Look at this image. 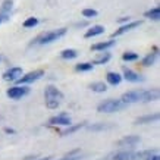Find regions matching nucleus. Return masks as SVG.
<instances>
[{
  "mask_svg": "<svg viewBox=\"0 0 160 160\" xmlns=\"http://www.w3.org/2000/svg\"><path fill=\"white\" fill-rule=\"evenodd\" d=\"M159 100V90L154 88V90H144V98L142 102H156Z\"/></svg>",
  "mask_w": 160,
  "mask_h": 160,
  "instance_id": "obj_16",
  "label": "nucleus"
},
{
  "mask_svg": "<svg viewBox=\"0 0 160 160\" xmlns=\"http://www.w3.org/2000/svg\"><path fill=\"white\" fill-rule=\"evenodd\" d=\"M110 58H112L110 53H106V52H104V53H102L98 58L94 59V60L91 62V65L92 66H94V65H104V63H107L109 60H110Z\"/></svg>",
  "mask_w": 160,
  "mask_h": 160,
  "instance_id": "obj_17",
  "label": "nucleus"
},
{
  "mask_svg": "<svg viewBox=\"0 0 160 160\" xmlns=\"http://www.w3.org/2000/svg\"><path fill=\"white\" fill-rule=\"evenodd\" d=\"M81 156H65L63 159H59V160H79Z\"/></svg>",
  "mask_w": 160,
  "mask_h": 160,
  "instance_id": "obj_30",
  "label": "nucleus"
},
{
  "mask_svg": "<svg viewBox=\"0 0 160 160\" xmlns=\"http://www.w3.org/2000/svg\"><path fill=\"white\" fill-rule=\"evenodd\" d=\"M49 123L50 125H63V126L72 125V123H71V118H69L66 113H60V115H58V116L50 118Z\"/></svg>",
  "mask_w": 160,
  "mask_h": 160,
  "instance_id": "obj_9",
  "label": "nucleus"
},
{
  "mask_svg": "<svg viewBox=\"0 0 160 160\" xmlns=\"http://www.w3.org/2000/svg\"><path fill=\"white\" fill-rule=\"evenodd\" d=\"M126 104L125 103H122L121 100H115V98H109L106 102H103L102 104H98L97 110L100 113H113V112H118L123 109Z\"/></svg>",
  "mask_w": 160,
  "mask_h": 160,
  "instance_id": "obj_3",
  "label": "nucleus"
},
{
  "mask_svg": "<svg viewBox=\"0 0 160 160\" xmlns=\"http://www.w3.org/2000/svg\"><path fill=\"white\" fill-rule=\"evenodd\" d=\"M159 121V113H153V115H146V116H141L138 119H135L137 125H144V123H151V122H157Z\"/></svg>",
  "mask_w": 160,
  "mask_h": 160,
  "instance_id": "obj_13",
  "label": "nucleus"
},
{
  "mask_svg": "<svg viewBox=\"0 0 160 160\" xmlns=\"http://www.w3.org/2000/svg\"><path fill=\"white\" fill-rule=\"evenodd\" d=\"M138 142H140V137L128 135V137H123V138L118 142V146H121V147H134V146H137Z\"/></svg>",
  "mask_w": 160,
  "mask_h": 160,
  "instance_id": "obj_10",
  "label": "nucleus"
},
{
  "mask_svg": "<svg viewBox=\"0 0 160 160\" xmlns=\"http://www.w3.org/2000/svg\"><path fill=\"white\" fill-rule=\"evenodd\" d=\"M65 34H66V28L46 31V32H43V34H40L38 37H35L31 44H50V43H53V41H58L59 38H62Z\"/></svg>",
  "mask_w": 160,
  "mask_h": 160,
  "instance_id": "obj_2",
  "label": "nucleus"
},
{
  "mask_svg": "<svg viewBox=\"0 0 160 160\" xmlns=\"http://www.w3.org/2000/svg\"><path fill=\"white\" fill-rule=\"evenodd\" d=\"M82 16H84V18H96V16H97V10H94V9H84L82 10Z\"/></svg>",
  "mask_w": 160,
  "mask_h": 160,
  "instance_id": "obj_28",
  "label": "nucleus"
},
{
  "mask_svg": "<svg viewBox=\"0 0 160 160\" xmlns=\"http://www.w3.org/2000/svg\"><path fill=\"white\" fill-rule=\"evenodd\" d=\"M122 78H125L126 81H129V82H140V81H142V78H141L138 73L131 71V69H128V68H123V75H122Z\"/></svg>",
  "mask_w": 160,
  "mask_h": 160,
  "instance_id": "obj_11",
  "label": "nucleus"
},
{
  "mask_svg": "<svg viewBox=\"0 0 160 160\" xmlns=\"http://www.w3.org/2000/svg\"><path fill=\"white\" fill-rule=\"evenodd\" d=\"M37 24H38V19L34 18V16H31V18H27L24 21V28H34Z\"/></svg>",
  "mask_w": 160,
  "mask_h": 160,
  "instance_id": "obj_26",
  "label": "nucleus"
},
{
  "mask_svg": "<svg viewBox=\"0 0 160 160\" xmlns=\"http://www.w3.org/2000/svg\"><path fill=\"white\" fill-rule=\"evenodd\" d=\"M113 46H115V41H113V40H109V41H102V43L92 44L91 50H94V52H104V50L110 49Z\"/></svg>",
  "mask_w": 160,
  "mask_h": 160,
  "instance_id": "obj_14",
  "label": "nucleus"
},
{
  "mask_svg": "<svg viewBox=\"0 0 160 160\" xmlns=\"http://www.w3.org/2000/svg\"><path fill=\"white\" fill-rule=\"evenodd\" d=\"M103 32H104V27H103V25H94V27H91L90 29H87V31H85L84 37H85V38H91V37L102 35Z\"/></svg>",
  "mask_w": 160,
  "mask_h": 160,
  "instance_id": "obj_12",
  "label": "nucleus"
},
{
  "mask_svg": "<svg viewBox=\"0 0 160 160\" xmlns=\"http://www.w3.org/2000/svg\"><path fill=\"white\" fill-rule=\"evenodd\" d=\"M142 24L141 21H129L128 24H125V25H122L119 29H116L113 34H112V37L115 38V37H119V35H122V34H125V32H129V31H132V29H135V28H138L140 25Z\"/></svg>",
  "mask_w": 160,
  "mask_h": 160,
  "instance_id": "obj_8",
  "label": "nucleus"
},
{
  "mask_svg": "<svg viewBox=\"0 0 160 160\" xmlns=\"http://www.w3.org/2000/svg\"><path fill=\"white\" fill-rule=\"evenodd\" d=\"M27 94H29V88L25 85H15V87L8 88V91H6V96L12 100H19V98L25 97Z\"/></svg>",
  "mask_w": 160,
  "mask_h": 160,
  "instance_id": "obj_4",
  "label": "nucleus"
},
{
  "mask_svg": "<svg viewBox=\"0 0 160 160\" xmlns=\"http://www.w3.org/2000/svg\"><path fill=\"white\" fill-rule=\"evenodd\" d=\"M37 157L35 156H28V157H25V159H22V160H35Z\"/></svg>",
  "mask_w": 160,
  "mask_h": 160,
  "instance_id": "obj_34",
  "label": "nucleus"
},
{
  "mask_svg": "<svg viewBox=\"0 0 160 160\" xmlns=\"http://www.w3.org/2000/svg\"><path fill=\"white\" fill-rule=\"evenodd\" d=\"M94 68L91 63H78L77 66H75V69H77L78 72H88V71H91V69Z\"/></svg>",
  "mask_w": 160,
  "mask_h": 160,
  "instance_id": "obj_25",
  "label": "nucleus"
},
{
  "mask_svg": "<svg viewBox=\"0 0 160 160\" xmlns=\"http://www.w3.org/2000/svg\"><path fill=\"white\" fill-rule=\"evenodd\" d=\"M21 77H22V68H19V66L9 68L5 73H3V79L8 81V82H9V81L10 82H16Z\"/></svg>",
  "mask_w": 160,
  "mask_h": 160,
  "instance_id": "obj_7",
  "label": "nucleus"
},
{
  "mask_svg": "<svg viewBox=\"0 0 160 160\" xmlns=\"http://www.w3.org/2000/svg\"><path fill=\"white\" fill-rule=\"evenodd\" d=\"M129 21H131V18H129V16H128V18H119V19H118V22H119V24H122V22H129Z\"/></svg>",
  "mask_w": 160,
  "mask_h": 160,
  "instance_id": "obj_31",
  "label": "nucleus"
},
{
  "mask_svg": "<svg viewBox=\"0 0 160 160\" xmlns=\"http://www.w3.org/2000/svg\"><path fill=\"white\" fill-rule=\"evenodd\" d=\"M63 92L60 90H58L56 87H46L44 90V98H46V106L49 109H58V106L63 102Z\"/></svg>",
  "mask_w": 160,
  "mask_h": 160,
  "instance_id": "obj_1",
  "label": "nucleus"
},
{
  "mask_svg": "<svg viewBox=\"0 0 160 160\" xmlns=\"http://www.w3.org/2000/svg\"><path fill=\"white\" fill-rule=\"evenodd\" d=\"M77 56H78V52L73 49H66L60 53V58L62 59H75Z\"/></svg>",
  "mask_w": 160,
  "mask_h": 160,
  "instance_id": "obj_22",
  "label": "nucleus"
},
{
  "mask_svg": "<svg viewBox=\"0 0 160 160\" xmlns=\"http://www.w3.org/2000/svg\"><path fill=\"white\" fill-rule=\"evenodd\" d=\"M43 75H44L43 71H41V69H37V71H32V72H28V73H25V75H22L16 82H18V85L31 84V82H34V81H38L40 78H43Z\"/></svg>",
  "mask_w": 160,
  "mask_h": 160,
  "instance_id": "obj_6",
  "label": "nucleus"
},
{
  "mask_svg": "<svg viewBox=\"0 0 160 160\" xmlns=\"http://www.w3.org/2000/svg\"><path fill=\"white\" fill-rule=\"evenodd\" d=\"M147 160H160V159H159V156L157 154H151L150 157H147Z\"/></svg>",
  "mask_w": 160,
  "mask_h": 160,
  "instance_id": "obj_32",
  "label": "nucleus"
},
{
  "mask_svg": "<svg viewBox=\"0 0 160 160\" xmlns=\"http://www.w3.org/2000/svg\"><path fill=\"white\" fill-rule=\"evenodd\" d=\"M156 58H157V47L154 49V53L147 54L146 58H144V60H142V65H144V66H151V65L154 63Z\"/></svg>",
  "mask_w": 160,
  "mask_h": 160,
  "instance_id": "obj_21",
  "label": "nucleus"
},
{
  "mask_svg": "<svg viewBox=\"0 0 160 160\" xmlns=\"http://www.w3.org/2000/svg\"><path fill=\"white\" fill-rule=\"evenodd\" d=\"M12 6H13V2H12V0H5V2L2 3V10H0V13H9L10 15Z\"/></svg>",
  "mask_w": 160,
  "mask_h": 160,
  "instance_id": "obj_23",
  "label": "nucleus"
},
{
  "mask_svg": "<svg viewBox=\"0 0 160 160\" xmlns=\"http://www.w3.org/2000/svg\"><path fill=\"white\" fill-rule=\"evenodd\" d=\"M142 98H144V90H134V91L125 92L121 97V102L125 104H131V103L142 102Z\"/></svg>",
  "mask_w": 160,
  "mask_h": 160,
  "instance_id": "obj_5",
  "label": "nucleus"
},
{
  "mask_svg": "<svg viewBox=\"0 0 160 160\" xmlns=\"http://www.w3.org/2000/svg\"><path fill=\"white\" fill-rule=\"evenodd\" d=\"M9 13H0V24H3L6 21H9Z\"/></svg>",
  "mask_w": 160,
  "mask_h": 160,
  "instance_id": "obj_29",
  "label": "nucleus"
},
{
  "mask_svg": "<svg viewBox=\"0 0 160 160\" xmlns=\"http://www.w3.org/2000/svg\"><path fill=\"white\" fill-rule=\"evenodd\" d=\"M52 157H43V159H35V160H50Z\"/></svg>",
  "mask_w": 160,
  "mask_h": 160,
  "instance_id": "obj_35",
  "label": "nucleus"
},
{
  "mask_svg": "<svg viewBox=\"0 0 160 160\" xmlns=\"http://www.w3.org/2000/svg\"><path fill=\"white\" fill-rule=\"evenodd\" d=\"M90 131H103V129H109V128H112V125H109V123H96V125H90L87 126Z\"/></svg>",
  "mask_w": 160,
  "mask_h": 160,
  "instance_id": "obj_24",
  "label": "nucleus"
},
{
  "mask_svg": "<svg viewBox=\"0 0 160 160\" xmlns=\"http://www.w3.org/2000/svg\"><path fill=\"white\" fill-rule=\"evenodd\" d=\"M90 90H92L94 92H104L107 90V85L102 81H98V82H92L90 84Z\"/></svg>",
  "mask_w": 160,
  "mask_h": 160,
  "instance_id": "obj_19",
  "label": "nucleus"
},
{
  "mask_svg": "<svg viewBox=\"0 0 160 160\" xmlns=\"http://www.w3.org/2000/svg\"><path fill=\"white\" fill-rule=\"evenodd\" d=\"M84 126H85V123H77V125H69L68 129L62 132V135H72V134H75L77 131L82 129Z\"/></svg>",
  "mask_w": 160,
  "mask_h": 160,
  "instance_id": "obj_20",
  "label": "nucleus"
},
{
  "mask_svg": "<svg viewBox=\"0 0 160 160\" xmlns=\"http://www.w3.org/2000/svg\"><path fill=\"white\" fill-rule=\"evenodd\" d=\"M106 81L110 84V85H119V84L122 82V75L118 72H107Z\"/></svg>",
  "mask_w": 160,
  "mask_h": 160,
  "instance_id": "obj_15",
  "label": "nucleus"
},
{
  "mask_svg": "<svg viewBox=\"0 0 160 160\" xmlns=\"http://www.w3.org/2000/svg\"><path fill=\"white\" fill-rule=\"evenodd\" d=\"M144 16H146V18H148V19L159 21L160 19V9H159V8H153V9L147 10L146 13H144Z\"/></svg>",
  "mask_w": 160,
  "mask_h": 160,
  "instance_id": "obj_18",
  "label": "nucleus"
},
{
  "mask_svg": "<svg viewBox=\"0 0 160 160\" xmlns=\"http://www.w3.org/2000/svg\"><path fill=\"white\" fill-rule=\"evenodd\" d=\"M122 59L125 60V62H134L138 59V54L134 53V52H126V53L122 54Z\"/></svg>",
  "mask_w": 160,
  "mask_h": 160,
  "instance_id": "obj_27",
  "label": "nucleus"
},
{
  "mask_svg": "<svg viewBox=\"0 0 160 160\" xmlns=\"http://www.w3.org/2000/svg\"><path fill=\"white\" fill-rule=\"evenodd\" d=\"M5 132H6V134H13V129H12V128H5Z\"/></svg>",
  "mask_w": 160,
  "mask_h": 160,
  "instance_id": "obj_33",
  "label": "nucleus"
}]
</instances>
